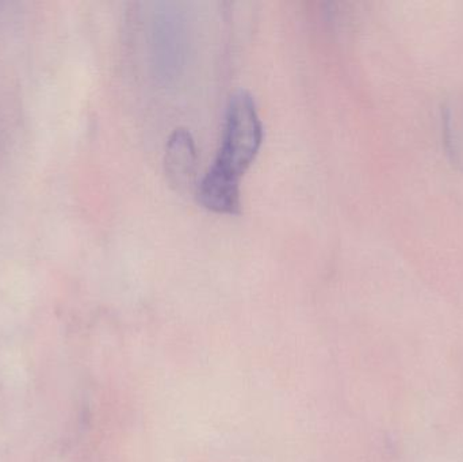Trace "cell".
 <instances>
[{
	"label": "cell",
	"mask_w": 463,
	"mask_h": 462,
	"mask_svg": "<svg viewBox=\"0 0 463 462\" xmlns=\"http://www.w3.org/2000/svg\"><path fill=\"white\" fill-rule=\"evenodd\" d=\"M165 165L171 184L178 187H187L192 184L197 168V149L194 138L186 129H176L171 136Z\"/></svg>",
	"instance_id": "obj_2"
},
{
	"label": "cell",
	"mask_w": 463,
	"mask_h": 462,
	"mask_svg": "<svg viewBox=\"0 0 463 462\" xmlns=\"http://www.w3.org/2000/svg\"><path fill=\"white\" fill-rule=\"evenodd\" d=\"M264 129L252 95H232L225 116L222 148L197 187V200L214 213L239 214L240 179L258 156Z\"/></svg>",
	"instance_id": "obj_1"
}]
</instances>
